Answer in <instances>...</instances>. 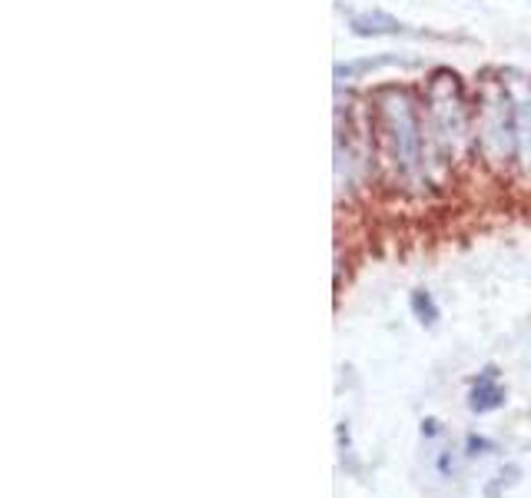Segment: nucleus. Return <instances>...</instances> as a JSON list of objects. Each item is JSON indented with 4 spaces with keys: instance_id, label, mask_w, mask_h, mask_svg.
<instances>
[{
    "instance_id": "f257e3e1",
    "label": "nucleus",
    "mask_w": 531,
    "mask_h": 498,
    "mask_svg": "<svg viewBox=\"0 0 531 498\" xmlns=\"http://www.w3.org/2000/svg\"><path fill=\"white\" fill-rule=\"evenodd\" d=\"M385 107V130L392 140V163L399 166L402 176H412L422 166V127L415 117L412 103L395 90V103H382Z\"/></svg>"
},
{
    "instance_id": "f03ea898",
    "label": "nucleus",
    "mask_w": 531,
    "mask_h": 498,
    "mask_svg": "<svg viewBox=\"0 0 531 498\" xmlns=\"http://www.w3.org/2000/svg\"><path fill=\"white\" fill-rule=\"evenodd\" d=\"M349 27L356 37H402V34H409V27H405L399 17L385 14V10H362V14H352Z\"/></svg>"
},
{
    "instance_id": "7ed1b4c3",
    "label": "nucleus",
    "mask_w": 531,
    "mask_h": 498,
    "mask_svg": "<svg viewBox=\"0 0 531 498\" xmlns=\"http://www.w3.org/2000/svg\"><path fill=\"white\" fill-rule=\"evenodd\" d=\"M505 406V389L498 386V369L495 366H485L482 376L475 379L472 386V396H468V409L485 415V412H495Z\"/></svg>"
},
{
    "instance_id": "20e7f679",
    "label": "nucleus",
    "mask_w": 531,
    "mask_h": 498,
    "mask_svg": "<svg viewBox=\"0 0 531 498\" xmlns=\"http://www.w3.org/2000/svg\"><path fill=\"white\" fill-rule=\"evenodd\" d=\"M409 306H412V313H415V319H419L422 326L439 323V306H435L432 293H425V289H415V293L409 296Z\"/></svg>"
},
{
    "instance_id": "39448f33",
    "label": "nucleus",
    "mask_w": 531,
    "mask_h": 498,
    "mask_svg": "<svg viewBox=\"0 0 531 498\" xmlns=\"http://www.w3.org/2000/svg\"><path fill=\"white\" fill-rule=\"evenodd\" d=\"M488 449H495L488 439H478V435H468V455H485Z\"/></svg>"
},
{
    "instance_id": "423d86ee",
    "label": "nucleus",
    "mask_w": 531,
    "mask_h": 498,
    "mask_svg": "<svg viewBox=\"0 0 531 498\" xmlns=\"http://www.w3.org/2000/svg\"><path fill=\"white\" fill-rule=\"evenodd\" d=\"M422 435H429V439H432V435H439V422H435V419H425V422H422Z\"/></svg>"
}]
</instances>
